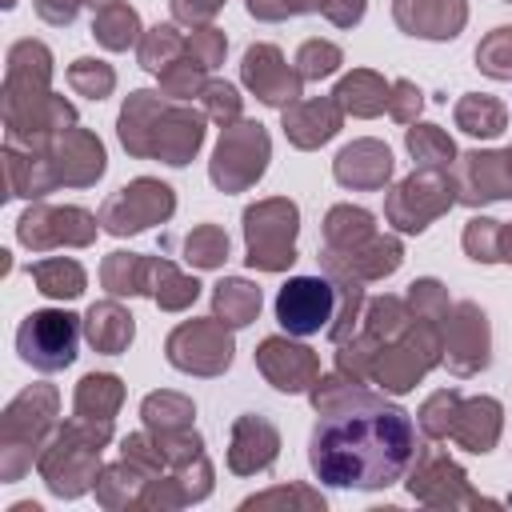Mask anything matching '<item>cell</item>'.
<instances>
[{"instance_id": "6da1fadb", "label": "cell", "mask_w": 512, "mask_h": 512, "mask_svg": "<svg viewBox=\"0 0 512 512\" xmlns=\"http://www.w3.org/2000/svg\"><path fill=\"white\" fill-rule=\"evenodd\" d=\"M312 404L320 420L308 436V464L320 484L376 492L412 468L420 444L404 408L340 376L316 380Z\"/></svg>"}, {"instance_id": "7a4b0ae2", "label": "cell", "mask_w": 512, "mask_h": 512, "mask_svg": "<svg viewBox=\"0 0 512 512\" xmlns=\"http://www.w3.org/2000/svg\"><path fill=\"white\" fill-rule=\"evenodd\" d=\"M52 76V52L40 40H20L8 52V76H4V124L8 144L20 148H48L56 132H64L76 112L48 92Z\"/></svg>"}, {"instance_id": "3957f363", "label": "cell", "mask_w": 512, "mask_h": 512, "mask_svg": "<svg viewBox=\"0 0 512 512\" xmlns=\"http://www.w3.org/2000/svg\"><path fill=\"white\" fill-rule=\"evenodd\" d=\"M200 140H204L200 112L164 104L156 92H132L120 112V144L132 156H160L164 164H188Z\"/></svg>"}, {"instance_id": "277c9868", "label": "cell", "mask_w": 512, "mask_h": 512, "mask_svg": "<svg viewBox=\"0 0 512 512\" xmlns=\"http://www.w3.org/2000/svg\"><path fill=\"white\" fill-rule=\"evenodd\" d=\"M52 416H56V388H48V384H32L4 408V416H0V476H4V484L20 480L32 468V456H40Z\"/></svg>"}, {"instance_id": "5b68a950", "label": "cell", "mask_w": 512, "mask_h": 512, "mask_svg": "<svg viewBox=\"0 0 512 512\" xmlns=\"http://www.w3.org/2000/svg\"><path fill=\"white\" fill-rule=\"evenodd\" d=\"M100 448L104 440L96 432H88L84 424H64L56 428L52 440H44L40 456H36V468L44 476V484L56 492V496H84L92 484H96V464H100Z\"/></svg>"}, {"instance_id": "8992f818", "label": "cell", "mask_w": 512, "mask_h": 512, "mask_svg": "<svg viewBox=\"0 0 512 512\" xmlns=\"http://www.w3.org/2000/svg\"><path fill=\"white\" fill-rule=\"evenodd\" d=\"M296 228L300 212L292 200H260L244 212L248 264L260 272H284L296 260Z\"/></svg>"}, {"instance_id": "52a82bcc", "label": "cell", "mask_w": 512, "mask_h": 512, "mask_svg": "<svg viewBox=\"0 0 512 512\" xmlns=\"http://www.w3.org/2000/svg\"><path fill=\"white\" fill-rule=\"evenodd\" d=\"M76 344H80V316H72L64 308L28 312L24 324L16 328V352L36 372L68 368L76 360Z\"/></svg>"}, {"instance_id": "ba28073f", "label": "cell", "mask_w": 512, "mask_h": 512, "mask_svg": "<svg viewBox=\"0 0 512 512\" xmlns=\"http://www.w3.org/2000/svg\"><path fill=\"white\" fill-rule=\"evenodd\" d=\"M340 312V288L332 276H292L276 292V320L288 336L328 332Z\"/></svg>"}, {"instance_id": "9c48e42d", "label": "cell", "mask_w": 512, "mask_h": 512, "mask_svg": "<svg viewBox=\"0 0 512 512\" xmlns=\"http://www.w3.org/2000/svg\"><path fill=\"white\" fill-rule=\"evenodd\" d=\"M268 168V132L256 120H236L224 128L216 156H212V184L224 192H240L256 184Z\"/></svg>"}, {"instance_id": "30bf717a", "label": "cell", "mask_w": 512, "mask_h": 512, "mask_svg": "<svg viewBox=\"0 0 512 512\" xmlns=\"http://www.w3.org/2000/svg\"><path fill=\"white\" fill-rule=\"evenodd\" d=\"M452 192H456V188L448 184L444 172H436V168H416L408 180H400V184L392 188L384 212H388V220H392L400 232H424L440 212L452 208V200H456Z\"/></svg>"}, {"instance_id": "8fae6325", "label": "cell", "mask_w": 512, "mask_h": 512, "mask_svg": "<svg viewBox=\"0 0 512 512\" xmlns=\"http://www.w3.org/2000/svg\"><path fill=\"white\" fill-rule=\"evenodd\" d=\"M172 208H176L172 188L160 184V180L140 176V180L124 184L116 196L104 200V208H100V224H104L112 236H132V232H144L148 224L168 220Z\"/></svg>"}, {"instance_id": "7c38bea8", "label": "cell", "mask_w": 512, "mask_h": 512, "mask_svg": "<svg viewBox=\"0 0 512 512\" xmlns=\"http://www.w3.org/2000/svg\"><path fill=\"white\" fill-rule=\"evenodd\" d=\"M168 364L196 376H216L232 364V336L224 320H188L168 336Z\"/></svg>"}, {"instance_id": "4fadbf2b", "label": "cell", "mask_w": 512, "mask_h": 512, "mask_svg": "<svg viewBox=\"0 0 512 512\" xmlns=\"http://www.w3.org/2000/svg\"><path fill=\"white\" fill-rule=\"evenodd\" d=\"M96 216L84 212V208H48V204H36L28 208L20 220H16V240L32 252H48V248H60V244H92L96 240Z\"/></svg>"}, {"instance_id": "5bb4252c", "label": "cell", "mask_w": 512, "mask_h": 512, "mask_svg": "<svg viewBox=\"0 0 512 512\" xmlns=\"http://www.w3.org/2000/svg\"><path fill=\"white\" fill-rule=\"evenodd\" d=\"M456 200L464 204H488V200H512V148L504 152H468L456 164Z\"/></svg>"}, {"instance_id": "9a60e30c", "label": "cell", "mask_w": 512, "mask_h": 512, "mask_svg": "<svg viewBox=\"0 0 512 512\" xmlns=\"http://www.w3.org/2000/svg\"><path fill=\"white\" fill-rule=\"evenodd\" d=\"M56 172V184H72V188H88L104 176V148L88 128H64L52 136V144L44 148Z\"/></svg>"}, {"instance_id": "2e32d148", "label": "cell", "mask_w": 512, "mask_h": 512, "mask_svg": "<svg viewBox=\"0 0 512 512\" xmlns=\"http://www.w3.org/2000/svg\"><path fill=\"white\" fill-rule=\"evenodd\" d=\"M444 348H448V368L456 376H472L488 368V320L476 304H456L444 312Z\"/></svg>"}, {"instance_id": "e0dca14e", "label": "cell", "mask_w": 512, "mask_h": 512, "mask_svg": "<svg viewBox=\"0 0 512 512\" xmlns=\"http://www.w3.org/2000/svg\"><path fill=\"white\" fill-rule=\"evenodd\" d=\"M240 72H244V84H248L264 104H272V108H288V104L300 100V84H304V80H300V72H288L284 56H280L272 44H252V48L244 52Z\"/></svg>"}, {"instance_id": "ac0fdd59", "label": "cell", "mask_w": 512, "mask_h": 512, "mask_svg": "<svg viewBox=\"0 0 512 512\" xmlns=\"http://www.w3.org/2000/svg\"><path fill=\"white\" fill-rule=\"evenodd\" d=\"M260 372L272 380V388L280 392H308L320 380V360L316 352H308L304 344H288L280 336H268L256 352Z\"/></svg>"}, {"instance_id": "d6986e66", "label": "cell", "mask_w": 512, "mask_h": 512, "mask_svg": "<svg viewBox=\"0 0 512 512\" xmlns=\"http://www.w3.org/2000/svg\"><path fill=\"white\" fill-rule=\"evenodd\" d=\"M392 16L408 36L452 40L464 28V0H392Z\"/></svg>"}, {"instance_id": "ffe728a7", "label": "cell", "mask_w": 512, "mask_h": 512, "mask_svg": "<svg viewBox=\"0 0 512 512\" xmlns=\"http://www.w3.org/2000/svg\"><path fill=\"white\" fill-rule=\"evenodd\" d=\"M120 400H124V388H120V380L112 372H88L76 384V424H84L88 432L108 440Z\"/></svg>"}, {"instance_id": "44dd1931", "label": "cell", "mask_w": 512, "mask_h": 512, "mask_svg": "<svg viewBox=\"0 0 512 512\" xmlns=\"http://www.w3.org/2000/svg\"><path fill=\"white\" fill-rule=\"evenodd\" d=\"M276 448H280V436H276V428H272L264 416H240L236 428H232L228 464H232V472H240V476L264 472V468L276 460Z\"/></svg>"}, {"instance_id": "7402d4cb", "label": "cell", "mask_w": 512, "mask_h": 512, "mask_svg": "<svg viewBox=\"0 0 512 512\" xmlns=\"http://www.w3.org/2000/svg\"><path fill=\"white\" fill-rule=\"evenodd\" d=\"M332 172L344 188H384L392 176V152L380 140H356L336 156Z\"/></svg>"}, {"instance_id": "603a6c76", "label": "cell", "mask_w": 512, "mask_h": 512, "mask_svg": "<svg viewBox=\"0 0 512 512\" xmlns=\"http://www.w3.org/2000/svg\"><path fill=\"white\" fill-rule=\"evenodd\" d=\"M56 188V172H52V160L48 152L40 148H20V144H8L4 148V196H44Z\"/></svg>"}, {"instance_id": "cb8c5ba5", "label": "cell", "mask_w": 512, "mask_h": 512, "mask_svg": "<svg viewBox=\"0 0 512 512\" xmlns=\"http://www.w3.org/2000/svg\"><path fill=\"white\" fill-rule=\"evenodd\" d=\"M340 128V104L336 100H296L284 108V132L296 148H320Z\"/></svg>"}, {"instance_id": "d4e9b609", "label": "cell", "mask_w": 512, "mask_h": 512, "mask_svg": "<svg viewBox=\"0 0 512 512\" xmlns=\"http://www.w3.org/2000/svg\"><path fill=\"white\" fill-rule=\"evenodd\" d=\"M448 436H456L468 452H488L500 436V404L480 396V400H460Z\"/></svg>"}, {"instance_id": "484cf974", "label": "cell", "mask_w": 512, "mask_h": 512, "mask_svg": "<svg viewBox=\"0 0 512 512\" xmlns=\"http://www.w3.org/2000/svg\"><path fill=\"white\" fill-rule=\"evenodd\" d=\"M84 336H88V344H92L96 352L116 356V352H124V348L132 344V336H136L132 312H124L116 300H100V304H92L88 316H84Z\"/></svg>"}, {"instance_id": "4316f807", "label": "cell", "mask_w": 512, "mask_h": 512, "mask_svg": "<svg viewBox=\"0 0 512 512\" xmlns=\"http://www.w3.org/2000/svg\"><path fill=\"white\" fill-rule=\"evenodd\" d=\"M256 312H260V288L256 284H248L240 276L216 284V292H212V316L216 320H224L228 328H244L256 320Z\"/></svg>"}, {"instance_id": "83f0119b", "label": "cell", "mask_w": 512, "mask_h": 512, "mask_svg": "<svg viewBox=\"0 0 512 512\" xmlns=\"http://www.w3.org/2000/svg\"><path fill=\"white\" fill-rule=\"evenodd\" d=\"M152 264L136 252H112L100 268V280L112 296H136V292H152Z\"/></svg>"}, {"instance_id": "f1b7e54d", "label": "cell", "mask_w": 512, "mask_h": 512, "mask_svg": "<svg viewBox=\"0 0 512 512\" xmlns=\"http://www.w3.org/2000/svg\"><path fill=\"white\" fill-rule=\"evenodd\" d=\"M332 100H336L344 112H352V116H376V112L388 104V84H384L376 72H352V76H344V80L336 84Z\"/></svg>"}, {"instance_id": "f546056e", "label": "cell", "mask_w": 512, "mask_h": 512, "mask_svg": "<svg viewBox=\"0 0 512 512\" xmlns=\"http://www.w3.org/2000/svg\"><path fill=\"white\" fill-rule=\"evenodd\" d=\"M92 36H96L104 48L124 52L128 44L140 40V16H136V8H128L124 0H112V4L96 8V16H92Z\"/></svg>"}, {"instance_id": "4dcf8cb0", "label": "cell", "mask_w": 512, "mask_h": 512, "mask_svg": "<svg viewBox=\"0 0 512 512\" xmlns=\"http://www.w3.org/2000/svg\"><path fill=\"white\" fill-rule=\"evenodd\" d=\"M28 276L52 300H76L84 292V268L76 260H64V256H48V260L28 264Z\"/></svg>"}, {"instance_id": "1f68e13d", "label": "cell", "mask_w": 512, "mask_h": 512, "mask_svg": "<svg viewBox=\"0 0 512 512\" xmlns=\"http://www.w3.org/2000/svg\"><path fill=\"white\" fill-rule=\"evenodd\" d=\"M504 120H508V108H504L496 96L468 92V96L456 104V124H460L468 136L492 140V136H500V132H504Z\"/></svg>"}, {"instance_id": "d6a6232c", "label": "cell", "mask_w": 512, "mask_h": 512, "mask_svg": "<svg viewBox=\"0 0 512 512\" xmlns=\"http://www.w3.org/2000/svg\"><path fill=\"white\" fill-rule=\"evenodd\" d=\"M408 152L416 156L420 168L448 172V168L456 164V148H452L448 132L436 128V124H416V128H408Z\"/></svg>"}, {"instance_id": "836d02e7", "label": "cell", "mask_w": 512, "mask_h": 512, "mask_svg": "<svg viewBox=\"0 0 512 512\" xmlns=\"http://www.w3.org/2000/svg\"><path fill=\"white\" fill-rule=\"evenodd\" d=\"M196 292H200V284H196L192 276L176 272L168 260H156V264H152V292H148V296H152L160 308L180 312V308H188V304L196 300Z\"/></svg>"}, {"instance_id": "e575fe53", "label": "cell", "mask_w": 512, "mask_h": 512, "mask_svg": "<svg viewBox=\"0 0 512 512\" xmlns=\"http://www.w3.org/2000/svg\"><path fill=\"white\" fill-rule=\"evenodd\" d=\"M140 412H144V424L156 428L160 436L188 432V424H192V404L184 396H176V392H152Z\"/></svg>"}, {"instance_id": "d590c367", "label": "cell", "mask_w": 512, "mask_h": 512, "mask_svg": "<svg viewBox=\"0 0 512 512\" xmlns=\"http://www.w3.org/2000/svg\"><path fill=\"white\" fill-rule=\"evenodd\" d=\"M184 44L188 40H180V32L172 24H156V28H148L140 36V64L160 76L168 64H176V56L184 52Z\"/></svg>"}, {"instance_id": "8d00e7d4", "label": "cell", "mask_w": 512, "mask_h": 512, "mask_svg": "<svg viewBox=\"0 0 512 512\" xmlns=\"http://www.w3.org/2000/svg\"><path fill=\"white\" fill-rule=\"evenodd\" d=\"M68 84H72V92H80L88 100H104L112 92V84H116V72L104 60H88L84 56V60H76L68 68Z\"/></svg>"}, {"instance_id": "74e56055", "label": "cell", "mask_w": 512, "mask_h": 512, "mask_svg": "<svg viewBox=\"0 0 512 512\" xmlns=\"http://www.w3.org/2000/svg\"><path fill=\"white\" fill-rule=\"evenodd\" d=\"M184 252H188V264H196V268H216V264L228 256V236H224L216 224H200V228L188 232Z\"/></svg>"}, {"instance_id": "f35d334b", "label": "cell", "mask_w": 512, "mask_h": 512, "mask_svg": "<svg viewBox=\"0 0 512 512\" xmlns=\"http://www.w3.org/2000/svg\"><path fill=\"white\" fill-rule=\"evenodd\" d=\"M476 68L492 80H512V28L488 32V40L476 48Z\"/></svg>"}, {"instance_id": "ab89813d", "label": "cell", "mask_w": 512, "mask_h": 512, "mask_svg": "<svg viewBox=\"0 0 512 512\" xmlns=\"http://www.w3.org/2000/svg\"><path fill=\"white\" fill-rule=\"evenodd\" d=\"M340 48L336 44H328V40H308V44H300V52H296V72H300V80H324V76H332L336 68H340Z\"/></svg>"}, {"instance_id": "60d3db41", "label": "cell", "mask_w": 512, "mask_h": 512, "mask_svg": "<svg viewBox=\"0 0 512 512\" xmlns=\"http://www.w3.org/2000/svg\"><path fill=\"white\" fill-rule=\"evenodd\" d=\"M464 248H468L472 260H484V264L500 260V220H484V216L468 220V228H464Z\"/></svg>"}, {"instance_id": "b9f144b4", "label": "cell", "mask_w": 512, "mask_h": 512, "mask_svg": "<svg viewBox=\"0 0 512 512\" xmlns=\"http://www.w3.org/2000/svg\"><path fill=\"white\" fill-rule=\"evenodd\" d=\"M204 112L212 116V120H220L224 128L232 124V120H240V92L232 88V84H220V80H212V84H204Z\"/></svg>"}, {"instance_id": "7bdbcfd3", "label": "cell", "mask_w": 512, "mask_h": 512, "mask_svg": "<svg viewBox=\"0 0 512 512\" xmlns=\"http://www.w3.org/2000/svg\"><path fill=\"white\" fill-rule=\"evenodd\" d=\"M188 60H196L200 68H216L220 60H224V48H228V40H224V32L220 28H196L192 36H188Z\"/></svg>"}, {"instance_id": "ee69618b", "label": "cell", "mask_w": 512, "mask_h": 512, "mask_svg": "<svg viewBox=\"0 0 512 512\" xmlns=\"http://www.w3.org/2000/svg\"><path fill=\"white\" fill-rule=\"evenodd\" d=\"M456 404H460V396L456 392H436L428 404H424V412H420V428L428 432V436H448V428H452V416H456Z\"/></svg>"}, {"instance_id": "f6af8a7d", "label": "cell", "mask_w": 512, "mask_h": 512, "mask_svg": "<svg viewBox=\"0 0 512 512\" xmlns=\"http://www.w3.org/2000/svg\"><path fill=\"white\" fill-rule=\"evenodd\" d=\"M420 88L416 84H408V80H396L392 84V96H388V112L400 120V124H412L416 120V112H420Z\"/></svg>"}, {"instance_id": "bcb514c9", "label": "cell", "mask_w": 512, "mask_h": 512, "mask_svg": "<svg viewBox=\"0 0 512 512\" xmlns=\"http://www.w3.org/2000/svg\"><path fill=\"white\" fill-rule=\"evenodd\" d=\"M220 4L224 0H172V16L180 24H204V20H212L220 12Z\"/></svg>"}, {"instance_id": "7dc6e473", "label": "cell", "mask_w": 512, "mask_h": 512, "mask_svg": "<svg viewBox=\"0 0 512 512\" xmlns=\"http://www.w3.org/2000/svg\"><path fill=\"white\" fill-rule=\"evenodd\" d=\"M316 8H320L332 24H340V28H348V24H356V20L364 16V0H316Z\"/></svg>"}, {"instance_id": "c3c4849f", "label": "cell", "mask_w": 512, "mask_h": 512, "mask_svg": "<svg viewBox=\"0 0 512 512\" xmlns=\"http://www.w3.org/2000/svg\"><path fill=\"white\" fill-rule=\"evenodd\" d=\"M36 12L48 24H72L76 12H80V0H36Z\"/></svg>"}, {"instance_id": "681fc988", "label": "cell", "mask_w": 512, "mask_h": 512, "mask_svg": "<svg viewBox=\"0 0 512 512\" xmlns=\"http://www.w3.org/2000/svg\"><path fill=\"white\" fill-rule=\"evenodd\" d=\"M500 260L512 264V228H504V224H500Z\"/></svg>"}, {"instance_id": "f907efd6", "label": "cell", "mask_w": 512, "mask_h": 512, "mask_svg": "<svg viewBox=\"0 0 512 512\" xmlns=\"http://www.w3.org/2000/svg\"><path fill=\"white\" fill-rule=\"evenodd\" d=\"M88 4H92V8H104V4H112V0H88Z\"/></svg>"}]
</instances>
